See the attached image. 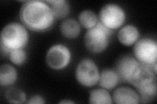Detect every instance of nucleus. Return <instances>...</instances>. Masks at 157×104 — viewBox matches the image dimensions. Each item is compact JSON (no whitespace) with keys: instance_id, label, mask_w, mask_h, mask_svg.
<instances>
[{"instance_id":"nucleus-3","label":"nucleus","mask_w":157,"mask_h":104,"mask_svg":"<svg viewBox=\"0 0 157 104\" xmlns=\"http://www.w3.org/2000/svg\"><path fill=\"white\" fill-rule=\"evenodd\" d=\"M29 39L27 28L22 23L11 22L7 24L0 35V48L2 55L9 56L14 49H24Z\"/></svg>"},{"instance_id":"nucleus-9","label":"nucleus","mask_w":157,"mask_h":104,"mask_svg":"<svg viewBox=\"0 0 157 104\" xmlns=\"http://www.w3.org/2000/svg\"><path fill=\"white\" fill-rule=\"evenodd\" d=\"M140 63L131 55H124L118 59L114 70L117 73L120 80L130 83L132 72Z\"/></svg>"},{"instance_id":"nucleus-8","label":"nucleus","mask_w":157,"mask_h":104,"mask_svg":"<svg viewBox=\"0 0 157 104\" xmlns=\"http://www.w3.org/2000/svg\"><path fill=\"white\" fill-rule=\"evenodd\" d=\"M45 59L47 65L52 70H62L70 64L71 53L66 45L57 44L48 49Z\"/></svg>"},{"instance_id":"nucleus-14","label":"nucleus","mask_w":157,"mask_h":104,"mask_svg":"<svg viewBox=\"0 0 157 104\" xmlns=\"http://www.w3.org/2000/svg\"><path fill=\"white\" fill-rule=\"evenodd\" d=\"M18 78L17 69L11 64H3L0 68V85L10 87L14 85Z\"/></svg>"},{"instance_id":"nucleus-7","label":"nucleus","mask_w":157,"mask_h":104,"mask_svg":"<svg viewBox=\"0 0 157 104\" xmlns=\"http://www.w3.org/2000/svg\"><path fill=\"white\" fill-rule=\"evenodd\" d=\"M75 77L80 85L91 87L99 82L100 72L94 61L84 59L77 64L75 70Z\"/></svg>"},{"instance_id":"nucleus-20","label":"nucleus","mask_w":157,"mask_h":104,"mask_svg":"<svg viewBox=\"0 0 157 104\" xmlns=\"http://www.w3.org/2000/svg\"><path fill=\"white\" fill-rule=\"evenodd\" d=\"M45 102L40 95H33L29 99L28 103L29 104H43Z\"/></svg>"},{"instance_id":"nucleus-2","label":"nucleus","mask_w":157,"mask_h":104,"mask_svg":"<svg viewBox=\"0 0 157 104\" xmlns=\"http://www.w3.org/2000/svg\"><path fill=\"white\" fill-rule=\"evenodd\" d=\"M156 74L151 66L140 63L132 72L130 84L136 88L140 98V103H149L156 96Z\"/></svg>"},{"instance_id":"nucleus-19","label":"nucleus","mask_w":157,"mask_h":104,"mask_svg":"<svg viewBox=\"0 0 157 104\" xmlns=\"http://www.w3.org/2000/svg\"><path fill=\"white\" fill-rule=\"evenodd\" d=\"M9 59L14 65L21 66L26 61L27 54L24 49H14L10 52Z\"/></svg>"},{"instance_id":"nucleus-21","label":"nucleus","mask_w":157,"mask_h":104,"mask_svg":"<svg viewBox=\"0 0 157 104\" xmlns=\"http://www.w3.org/2000/svg\"><path fill=\"white\" fill-rule=\"evenodd\" d=\"M75 102H73V101H70V100H62L61 102H59V103H61V104H65V103H74Z\"/></svg>"},{"instance_id":"nucleus-18","label":"nucleus","mask_w":157,"mask_h":104,"mask_svg":"<svg viewBox=\"0 0 157 104\" xmlns=\"http://www.w3.org/2000/svg\"><path fill=\"white\" fill-rule=\"evenodd\" d=\"M5 97L7 101L11 103H22L26 102V94L21 89L10 87L6 92Z\"/></svg>"},{"instance_id":"nucleus-16","label":"nucleus","mask_w":157,"mask_h":104,"mask_svg":"<svg viewBox=\"0 0 157 104\" xmlns=\"http://www.w3.org/2000/svg\"><path fill=\"white\" fill-rule=\"evenodd\" d=\"M89 103L92 104H111L113 100L106 89L97 88L90 92Z\"/></svg>"},{"instance_id":"nucleus-13","label":"nucleus","mask_w":157,"mask_h":104,"mask_svg":"<svg viewBox=\"0 0 157 104\" xmlns=\"http://www.w3.org/2000/svg\"><path fill=\"white\" fill-rule=\"evenodd\" d=\"M120 81V78L115 70L104 69L100 73L99 84L101 88L106 90H112L117 87Z\"/></svg>"},{"instance_id":"nucleus-4","label":"nucleus","mask_w":157,"mask_h":104,"mask_svg":"<svg viewBox=\"0 0 157 104\" xmlns=\"http://www.w3.org/2000/svg\"><path fill=\"white\" fill-rule=\"evenodd\" d=\"M112 33V30L98 20L96 26L88 29L85 34L84 43L87 50L94 54L104 52L109 46Z\"/></svg>"},{"instance_id":"nucleus-11","label":"nucleus","mask_w":157,"mask_h":104,"mask_svg":"<svg viewBox=\"0 0 157 104\" xmlns=\"http://www.w3.org/2000/svg\"><path fill=\"white\" fill-rule=\"evenodd\" d=\"M119 41L124 46H130L134 44L140 38V31L133 25H126L122 27L117 34Z\"/></svg>"},{"instance_id":"nucleus-10","label":"nucleus","mask_w":157,"mask_h":104,"mask_svg":"<svg viewBox=\"0 0 157 104\" xmlns=\"http://www.w3.org/2000/svg\"><path fill=\"white\" fill-rule=\"evenodd\" d=\"M112 100L117 104H138L140 103V98L137 92L127 87L117 88L113 94Z\"/></svg>"},{"instance_id":"nucleus-15","label":"nucleus","mask_w":157,"mask_h":104,"mask_svg":"<svg viewBox=\"0 0 157 104\" xmlns=\"http://www.w3.org/2000/svg\"><path fill=\"white\" fill-rule=\"evenodd\" d=\"M45 2L50 5L56 19L65 18L70 13V5L66 0H50Z\"/></svg>"},{"instance_id":"nucleus-6","label":"nucleus","mask_w":157,"mask_h":104,"mask_svg":"<svg viewBox=\"0 0 157 104\" xmlns=\"http://www.w3.org/2000/svg\"><path fill=\"white\" fill-rule=\"evenodd\" d=\"M134 57L140 63L151 66L157 63V43L151 38H142L134 44Z\"/></svg>"},{"instance_id":"nucleus-5","label":"nucleus","mask_w":157,"mask_h":104,"mask_svg":"<svg viewBox=\"0 0 157 104\" xmlns=\"http://www.w3.org/2000/svg\"><path fill=\"white\" fill-rule=\"evenodd\" d=\"M124 9L116 3H107L103 6L99 13L98 20L105 27L114 30L120 28L126 20Z\"/></svg>"},{"instance_id":"nucleus-17","label":"nucleus","mask_w":157,"mask_h":104,"mask_svg":"<svg viewBox=\"0 0 157 104\" xmlns=\"http://www.w3.org/2000/svg\"><path fill=\"white\" fill-rule=\"evenodd\" d=\"M78 18L79 24L86 29L94 27L98 22V18L96 13L89 9L81 11Z\"/></svg>"},{"instance_id":"nucleus-12","label":"nucleus","mask_w":157,"mask_h":104,"mask_svg":"<svg viewBox=\"0 0 157 104\" xmlns=\"http://www.w3.org/2000/svg\"><path fill=\"white\" fill-rule=\"evenodd\" d=\"M81 25L76 20L67 18L60 24V31L63 37L69 39L76 38L81 33Z\"/></svg>"},{"instance_id":"nucleus-1","label":"nucleus","mask_w":157,"mask_h":104,"mask_svg":"<svg viewBox=\"0 0 157 104\" xmlns=\"http://www.w3.org/2000/svg\"><path fill=\"white\" fill-rule=\"evenodd\" d=\"M19 18L22 25L35 32L48 30L56 20L50 5L39 0L24 2L20 10Z\"/></svg>"}]
</instances>
